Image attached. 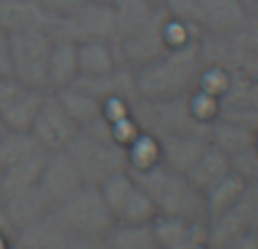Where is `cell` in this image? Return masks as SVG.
<instances>
[{
  "label": "cell",
  "instance_id": "obj_39",
  "mask_svg": "<svg viewBox=\"0 0 258 249\" xmlns=\"http://www.w3.org/2000/svg\"><path fill=\"white\" fill-rule=\"evenodd\" d=\"M102 249H107V247H102Z\"/></svg>",
  "mask_w": 258,
  "mask_h": 249
},
{
  "label": "cell",
  "instance_id": "obj_13",
  "mask_svg": "<svg viewBox=\"0 0 258 249\" xmlns=\"http://www.w3.org/2000/svg\"><path fill=\"white\" fill-rule=\"evenodd\" d=\"M211 249L240 236H258V179L247 181L240 197L218 218L209 220Z\"/></svg>",
  "mask_w": 258,
  "mask_h": 249
},
{
  "label": "cell",
  "instance_id": "obj_34",
  "mask_svg": "<svg viewBox=\"0 0 258 249\" xmlns=\"http://www.w3.org/2000/svg\"><path fill=\"white\" fill-rule=\"evenodd\" d=\"M3 197H5V186H3V177H0V204H3Z\"/></svg>",
  "mask_w": 258,
  "mask_h": 249
},
{
  "label": "cell",
  "instance_id": "obj_9",
  "mask_svg": "<svg viewBox=\"0 0 258 249\" xmlns=\"http://www.w3.org/2000/svg\"><path fill=\"white\" fill-rule=\"evenodd\" d=\"M52 34L48 30H30L9 34V66L12 77L30 89L48 91V61Z\"/></svg>",
  "mask_w": 258,
  "mask_h": 249
},
{
  "label": "cell",
  "instance_id": "obj_3",
  "mask_svg": "<svg viewBox=\"0 0 258 249\" xmlns=\"http://www.w3.org/2000/svg\"><path fill=\"white\" fill-rule=\"evenodd\" d=\"M63 152L71 156L86 186H102L107 179L129 170L127 147L116 141L107 118L89 129H80Z\"/></svg>",
  "mask_w": 258,
  "mask_h": 249
},
{
  "label": "cell",
  "instance_id": "obj_16",
  "mask_svg": "<svg viewBox=\"0 0 258 249\" xmlns=\"http://www.w3.org/2000/svg\"><path fill=\"white\" fill-rule=\"evenodd\" d=\"M73 84L84 89L100 102H109V100H122V102H136L138 100V86H136V73L125 66H113L111 71L102 73V75H91V77H77Z\"/></svg>",
  "mask_w": 258,
  "mask_h": 249
},
{
  "label": "cell",
  "instance_id": "obj_20",
  "mask_svg": "<svg viewBox=\"0 0 258 249\" xmlns=\"http://www.w3.org/2000/svg\"><path fill=\"white\" fill-rule=\"evenodd\" d=\"M54 98L59 100L66 113L75 120L80 129H89L93 125H98L104 118V107L98 98H93L91 93H86L84 89H80L77 84H68L61 89L50 91Z\"/></svg>",
  "mask_w": 258,
  "mask_h": 249
},
{
  "label": "cell",
  "instance_id": "obj_11",
  "mask_svg": "<svg viewBox=\"0 0 258 249\" xmlns=\"http://www.w3.org/2000/svg\"><path fill=\"white\" fill-rule=\"evenodd\" d=\"M116 32V14L113 5L86 0L77 9L61 18H54L50 34L52 39H66L73 43L86 41H111Z\"/></svg>",
  "mask_w": 258,
  "mask_h": 249
},
{
  "label": "cell",
  "instance_id": "obj_2",
  "mask_svg": "<svg viewBox=\"0 0 258 249\" xmlns=\"http://www.w3.org/2000/svg\"><path fill=\"white\" fill-rule=\"evenodd\" d=\"M202 48L200 41L168 48L163 54L141 66L136 73L138 98L165 100L186 95L197 89L202 75Z\"/></svg>",
  "mask_w": 258,
  "mask_h": 249
},
{
  "label": "cell",
  "instance_id": "obj_24",
  "mask_svg": "<svg viewBox=\"0 0 258 249\" xmlns=\"http://www.w3.org/2000/svg\"><path fill=\"white\" fill-rule=\"evenodd\" d=\"M107 249H161L154 224H113L104 238Z\"/></svg>",
  "mask_w": 258,
  "mask_h": 249
},
{
  "label": "cell",
  "instance_id": "obj_17",
  "mask_svg": "<svg viewBox=\"0 0 258 249\" xmlns=\"http://www.w3.org/2000/svg\"><path fill=\"white\" fill-rule=\"evenodd\" d=\"M3 211L7 215L9 224L18 231L32 227V224L41 222L50 215L52 206L48 204V200L43 197V193L39 191V186H27L21 191H12L3 197Z\"/></svg>",
  "mask_w": 258,
  "mask_h": 249
},
{
  "label": "cell",
  "instance_id": "obj_22",
  "mask_svg": "<svg viewBox=\"0 0 258 249\" xmlns=\"http://www.w3.org/2000/svg\"><path fill=\"white\" fill-rule=\"evenodd\" d=\"M231 172V163H229V156L224 154L220 147H215L213 143H206V147L202 150V154L197 156V161L192 163V168L188 170L186 177L190 179V183L197 191L204 195L211 186L224 179Z\"/></svg>",
  "mask_w": 258,
  "mask_h": 249
},
{
  "label": "cell",
  "instance_id": "obj_8",
  "mask_svg": "<svg viewBox=\"0 0 258 249\" xmlns=\"http://www.w3.org/2000/svg\"><path fill=\"white\" fill-rule=\"evenodd\" d=\"M163 7L172 18L200 30L202 36L231 32L249 16L245 0H165Z\"/></svg>",
  "mask_w": 258,
  "mask_h": 249
},
{
  "label": "cell",
  "instance_id": "obj_23",
  "mask_svg": "<svg viewBox=\"0 0 258 249\" xmlns=\"http://www.w3.org/2000/svg\"><path fill=\"white\" fill-rule=\"evenodd\" d=\"M77 77H80L77 43L66 39H52V50H50L48 61V91L73 84Z\"/></svg>",
  "mask_w": 258,
  "mask_h": 249
},
{
  "label": "cell",
  "instance_id": "obj_38",
  "mask_svg": "<svg viewBox=\"0 0 258 249\" xmlns=\"http://www.w3.org/2000/svg\"><path fill=\"white\" fill-rule=\"evenodd\" d=\"M256 147H258V129H256Z\"/></svg>",
  "mask_w": 258,
  "mask_h": 249
},
{
  "label": "cell",
  "instance_id": "obj_36",
  "mask_svg": "<svg viewBox=\"0 0 258 249\" xmlns=\"http://www.w3.org/2000/svg\"><path fill=\"white\" fill-rule=\"evenodd\" d=\"M147 3H150V5H163L165 0H147Z\"/></svg>",
  "mask_w": 258,
  "mask_h": 249
},
{
  "label": "cell",
  "instance_id": "obj_1",
  "mask_svg": "<svg viewBox=\"0 0 258 249\" xmlns=\"http://www.w3.org/2000/svg\"><path fill=\"white\" fill-rule=\"evenodd\" d=\"M200 48L202 61L224 77L218 118L258 129V12L231 32L202 36Z\"/></svg>",
  "mask_w": 258,
  "mask_h": 249
},
{
  "label": "cell",
  "instance_id": "obj_31",
  "mask_svg": "<svg viewBox=\"0 0 258 249\" xmlns=\"http://www.w3.org/2000/svg\"><path fill=\"white\" fill-rule=\"evenodd\" d=\"M213 249H258V236H240Z\"/></svg>",
  "mask_w": 258,
  "mask_h": 249
},
{
  "label": "cell",
  "instance_id": "obj_15",
  "mask_svg": "<svg viewBox=\"0 0 258 249\" xmlns=\"http://www.w3.org/2000/svg\"><path fill=\"white\" fill-rule=\"evenodd\" d=\"M36 186H39V191L48 200V204L54 209L59 202H63L77 188L84 186V181H82L75 163L71 161V156L66 152H50L48 159H45L43 170L39 174Z\"/></svg>",
  "mask_w": 258,
  "mask_h": 249
},
{
  "label": "cell",
  "instance_id": "obj_18",
  "mask_svg": "<svg viewBox=\"0 0 258 249\" xmlns=\"http://www.w3.org/2000/svg\"><path fill=\"white\" fill-rule=\"evenodd\" d=\"M154 233L161 249H211L209 224L181 218H156Z\"/></svg>",
  "mask_w": 258,
  "mask_h": 249
},
{
  "label": "cell",
  "instance_id": "obj_4",
  "mask_svg": "<svg viewBox=\"0 0 258 249\" xmlns=\"http://www.w3.org/2000/svg\"><path fill=\"white\" fill-rule=\"evenodd\" d=\"M129 172L150 197L156 218H181L206 222L204 195L192 186L186 174L174 172L163 163H154L145 170H129Z\"/></svg>",
  "mask_w": 258,
  "mask_h": 249
},
{
  "label": "cell",
  "instance_id": "obj_21",
  "mask_svg": "<svg viewBox=\"0 0 258 249\" xmlns=\"http://www.w3.org/2000/svg\"><path fill=\"white\" fill-rule=\"evenodd\" d=\"M159 141V163L165 168L174 170V172L188 174L197 156L206 147L209 138L202 136H163L156 138Z\"/></svg>",
  "mask_w": 258,
  "mask_h": 249
},
{
  "label": "cell",
  "instance_id": "obj_28",
  "mask_svg": "<svg viewBox=\"0 0 258 249\" xmlns=\"http://www.w3.org/2000/svg\"><path fill=\"white\" fill-rule=\"evenodd\" d=\"M129 154V170H145L150 165L159 163V141L150 134L141 132L127 145Z\"/></svg>",
  "mask_w": 258,
  "mask_h": 249
},
{
  "label": "cell",
  "instance_id": "obj_19",
  "mask_svg": "<svg viewBox=\"0 0 258 249\" xmlns=\"http://www.w3.org/2000/svg\"><path fill=\"white\" fill-rule=\"evenodd\" d=\"M54 18L48 16L34 0H0V30L7 34L30 30H48Z\"/></svg>",
  "mask_w": 258,
  "mask_h": 249
},
{
  "label": "cell",
  "instance_id": "obj_14",
  "mask_svg": "<svg viewBox=\"0 0 258 249\" xmlns=\"http://www.w3.org/2000/svg\"><path fill=\"white\" fill-rule=\"evenodd\" d=\"M27 132L45 152H63L77 136L80 127L59 104V100L48 91Z\"/></svg>",
  "mask_w": 258,
  "mask_h": 249
},
{
  "label": "cell",
  "instance_id": "obj_32",
  "mask_svg": "<svg viewBox=\"0 0 258 249\" xmlns=\"http://www.w3.org/2000/svg\"><path fill=\"white\" fill-rule=\"evenodd\" d=\"M14 233H7V231H0V249H14L16 245L12 242Z\"/></svg>",
  "mask_w": 258,
  "mask_h": 249
},
{
  "label": "cell",
  "instance_id": "obj_7",
  "mask_svg": "<svg viewBox=\"0 0 258 249\" xmlns=\"http://www.w3.org/2000/svg\"><path fill=\"white\" fill-rule=\"evenodd\" d=\"M50 152L32 138L30 132H7L0 136V177L5 195L12 191L34 186Z\"/></svg>",
  "mask_w": 258,
  "mask_h": 249
},
{
  "label": "cell",
  "instance_id": "obj_29",
  "mask_svg": "<svg viewBox=\"0 0 258 249\" xmlns=\"http://www.w3.org/2000/svg\"><path fill=\"white\" fill-rule=\"evenodd\" d=\"M34 3L39 5L48 16L61 18V16H66V14H71L73 9H77L82 3H86V0H34Z\"/></svg>",
  "mask_w": 258,
  "mask_h": 249
},
{
  "label": "cell",
  "instance_id": "obj_5",
  "mask_svg": "<svg viewBox=\"0 0 258 249\" xmlns=\"http://www.w3.org/2000/svg\"><path fill=\"white\" fill-rule=\"evenodd\" d=\"M50 220L71 236L89 242H104L113 229V218L107 209L100 186H82L50 211Z\"/></svg>",
  "mask_w": 258,
  "mask_h": 249
},
{
  "label": "cell",
  "instance_id": "obj_25",
  "mask_svg": "<svg viewBox=\"0 0 258 249\" xmlns=\"http://www.w3.org/2000/svg\"><path fill=\"white\" fill-rule=\"evenodd\" d=\"M77 66H80V77L102 75L111 71L116 64L113 57L111 41H86L77 43Z\"/></svg>",
  "mask_w": 258,
  "mask_h": 249
},
{
  "label": "cell",
  "instance_id": "obj_33",
  "mask_svg": "<svg viewBox=\"0 0 258 249\" xmlns=\"http://www.w3.org/2000/svg\"><path fill=\"white\" fill-rule=\"evenodd\" d=\"M245 5L249 12H258V0H245Z\"/></svg>",
  "mask_w": 258,
  "mask_h": 249
},
{
  "label": "cell",
  "instance_id": "obj_12",
  "mask_svg": "<svg viewBox=\"0 0 258 249\" xmlns=\"http://www.w3.org/2000/svg\"><path fill=\"white\" fill-rule=\"evenodd\" d=\"M100 191L113 218V224H147L156 220V211L150 197L129 170L107 179Z\"/></svg>",
  "mask_w": 258,
  "mask_h": 249
},
{
  "label": "cell",
  "instance_id": "obj_26",
  "mask_svg": "<svg viewBox=\"0 0 258 249\" xmlns=\"http://www.w3.org/2000/svg\"><path fill=\"white\" fill-rule=\"evenodd\" d=\"M45 93L48 91H39V89H30L25 86L23 93L14 100V104L3 113V122L7 129H14V132H27L30 129L32 120H34L36 111H39L41 102H43Z\"/></svg>",
  "mask_w": 258,
  "mask_h": 249
},
{
  "label": "cell",
  "instance_id": "obj_27",
  "mask_svg": "<svg viewBox=\"0 0 258 249\" xmlns=\"http://www.w3.org/2000/svg\"><path fill=\"white\" fill-rule=\"evenodd\" d=\"M245 179L238 177L236 172H229L224 179H220L215 186H211L209 191L204 193V204H206V222L213 218H218L220 213L229 209L233 202L240 197L242 188H245Z\"/></svg>",
  "mask_w": 258,
  "mask_h": 249
},
{
  "label": "cell",
  "instance_id": "obj_6",
  "mask_svg": "<svg viewBox=\"0 0 258 249\" xmlns=\"http://www.w3.org/2000/svg\"><path fill=\"white\" fill-rule=\"evenodd\" d=\"M192 93V91H190ZM190 93L165 100L138 98L132 102V116L141 132L154 138L163 136H202L209 138L211 125L195 118L190 109Z\"/></svg>",
  "mask_w": 258,
  "mask_h": 249
},
{
  "label": "cell",
  "instance_id": "obj_37",
  "mask_svg": "<svg viewBox=\"0 0 258 249\" xmlns=\"http://www.w3.org/2000/svg\"><path fill=\"white\" fill-rule=\"evenodd\" d=\"M98 3H109V5H111V3H113V0H98Z\"/></svg>",
  "mask_w": 258,
  "mask_h": 249
},
{
  "label": "cell",
  "instance_id": "obj_30",
  "mask_svg": "<svg viewBox=\"0 0 258 249\" xmlns=\"http://www.w3.org/2000/svg\"><path fill=\"white\" fill-rule=\"evenodd\" d=\"M0 75H12L9 66V34L0 30Z\"/></svg>",
  "mask_w": 258,
  "mask_h": 249
},
{
  "label": "cell",
  "instance_id": "obj_35",
  "mask_svg": "<svg viewBox=\"0 0 258 249\" xmlns=\"http://www.w3.org/2000/svg\"><path fill=\"white\" fill-rule=\"evenodd\" d=\"M7 132V127H5V122H3V118H0V136H3V134Z\"/></svg>",
  "mask_w": 258,
  "mask_h": 249
},
{
  "label": "cell",
  "instance_id": "obj_10",
  "mask_svg": "<svg viewBox=\"0 0 258 249\" xmlns=\"http://www.w3.org/2000/svg\"><path fill=\"white\" fill-rule=\"evenodd\" d=\"M168 12L163 5L152 12V16L147 18L143 25H138L136 30H132L122 39L111 41L113 57H116L118 66L132 68L138 71L141 66L150 64L152 59H156L159 54H163L170 48L168 39H165V25H168Z\"/></svg>",
  "mask_w": 258,
  "mask_h": 249
}]
</instances>
